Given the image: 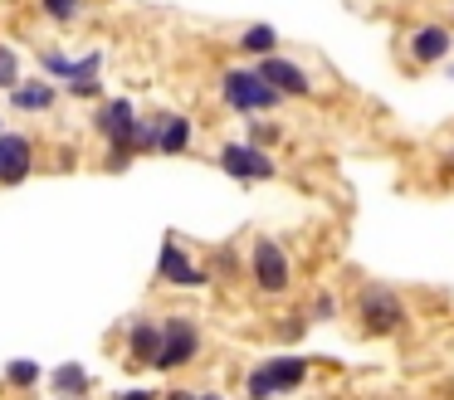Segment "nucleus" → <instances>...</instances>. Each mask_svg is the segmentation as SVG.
<instances>
[{"label": "nucleus", "mask_w": 454, "mask_h": 400, "mask_svg": "<svg viewBox=\"0 0 454 400\" xmlns=\"http://www.w3.org/2000/svg\"><path fill=\"white\" fill-rule=\"evenodd\" d=\"M356 318H362V327L372 332V337H391V332H401L405 308L386 283H366L362 298H356Z\"/></svg>", "instance_id": "1"}, {"label": "nucleus", "mask_w": 454, "mask_h": 400, "mask_svg": "<svg viewBox=\"0 0 454 400\" xmlns=\"http://www.w3.org/2000/svg\"><path fill=\"white\" fill-rule=\"evenodd\" d=\"M196 357H200V327L191 318H167V327H161V347H157V357H152V366L157 371H181V366H191Z\"/></svg>", "instance_id": "2"}, {"label": "nucleus", "mask_w": 454, "mask_h": 400, "mask_svg": "<svg viewBox=\"0 0 454 400\" xmlns=\"http://www.w3.org/2000/svg\"><path fill=\"white\" fill-rule=\"evenodd\" d=\"M225 103L235 113H264V107L278 103V88H269L259 78V68H230L225 74Z\"/></svg>", "instance_id": "3"}, {"label": "nucleus", "mask_w": 454, "mask_h": 400, "mask_svg": "<svg viewBox=\"0 0 454 400\" xmlns=\"http://www.w3.org/2000/svg\"><path fill=\"white\" fill-rule=\"evenodd\" d=\"M308 376V361L303 357H274L249 376V396H274V390H294L298 380Z\"/></svg>", "instance_id": "4"}, {"label": "nucleus", "mask_w": 454, "mask_h": 400, "mask_svg": "<svg viewBox=\"0 0 454 400\" xmlns=\"http://www.w3.org/2000/svg\"><path fill=\"white\" fill-rule=\"evenodd\" d=\"M220 166H225L235 181H269V176H274V161L259 152V142H230V146H220Z\"/></svg>", "instance_id": "5"}, {"label": "nucleus", "mask_w": 454, "mask_h": 400, "mask_svg": "<svg viewBox=\"0 0 454 400\" xmlns=\"http://www.w3.org/2000/svg\"><path fill=\"white\" fill-rule=\"evenodd\" d=\"M249 263H254V283L264 293H284L288 288V259H284V249H278L274 239H259L254 254H249Z\"/></svg>", "instance_id": "6"}, {"label": "nucleus", "mask_w": 454, "mask_h": 400, "mask_svg": "<svg viewBox=\"0 0 454 400\" xmlns=\"http://www.w3.org/2000/svg\"><path fill=\"white\" fill-rule=\"evenodd\" d=\"M157 278L161 283H176V288H200V283H206V273L186 259L181 239H167V244H161V259H157Z\"/></svg>", "instance_id": "7"}, {"label": "nucleus", "mask_w": 454, "mask_h": 400, "mask_svg": "<svg viewBox=\"0 0 454 400\" xmlns=\"http://www.w3.org/2000/svg\"><path fill=\"white\" fill-rule=\"evenodd\" d=\"M259 78H264L269 88H278V98H303V93H313V83H308L303 68L288 64V59H274V54H264V64H259Z\"/></svg>", "instance_id": "8"}, {"label": "nucleus", "mask_w": 454, "mask_h": 400, "mask_svg": "<svg viewBox=\"0 0 454 400\" xmlns=\"http://www.w3.org/2000/svg\"><path fill=\"white\" fill-rule=\"evenodd\" d=\"M30 166H35L30 142H25V137H15V132H0V181H5V185L25 181V176H30Z\"/></svg>", "instance_id": "9"}, {"label": "nucleus", "mask_w": 454, "mask_h": 400, "mask_svg": "<svg viewBox=\"0 0 454 400\" xmlns=\"http://www.w3.org/2000/svg\"><path fill=\"white\" fill-rule=\"evenodd\" d=\"M444 54H450V29L425 25V29L411 35V59H420V64H440Z\"/></svg>", "instance_id": "10"}, {"label": "nucleus", "mask_w": 454, "mask_h": 400, "mask_svg": "<svg viewBox=\"0 0 454 400\" xmlns=\"http://www.w3.org/2000/svg\"><path fill=\"white\" fill-rule=\"evenodd\" d=\"M191 146V117L171 113V117H157V152H186Z\"/></svg>", "instance_id": "11"}, {"label": "nucleus", "mask_w": 454, "mask_h": 400, "mask_svg": "<svg viewBox=\"0 0 454 400\" xmlns=\"http://www.w3.org/2000/svg\"><path fill=\"white\" fill-rule=\"evenodd\" d=\"M5 93H11V103L20 107V113H44V107H54L50 83H15V88H5Z\"/></svg>", "instance_id": "12"}, {"label": "nucleus", "mask_w": 454, "mask_h": 400, "mask_svg": "<svg viewBox=\"0 0 454 400\" xmlns=\"http://www.w3.org/2000/svg\"><path fill=\"white\" fill-rule=\"evenodd\" d=\"M157 347H161V327H152V322H137V327L128 332V351H132V361H147V366H152Z\"/></svg>", "instance_id": "13"}, {"label": "nucleus", "mask_w": 454, "mask_h": 400, "mask_svg": "<svg viewBox=\"0 0 454 400\" xmlns=\"http://www.w3.org/2000/svg\"><path fill=\"white\" fill-rule=\"evenodd\" d=\"M50 386L59 390V396H83L93 380H89V371H83V366H74V361H69V366H59V371L50 376Z\"/></svg>", "instance_id": "14"}, {"label": "nucleus", "mask_w": 454, "mask_h": 400, "mask_svg": "<svg viewBox=\"0 0 454 400\" xmlns=\"http://www.w3.org/2000/svg\"><path fill=\"white\" fill-rule=\"evenodd\" d=\"M274 44H278V35L269 25H254V29H245V35H239V49H245V54H259V59H264Z\"/></svg>", "instance_id": "15"}, {"label": "nucleus", "mask_w": 454, "mask_h": 400, "mask_svg": "<svg viewBox=\"0 0 454 400\" xmlns=\"http://www.w3.org/2000/svg\"><path fill=\"white\" fill-rule=\"evenodd\" d=\"M20 83V59H15V49L0 44V88H15Z\"/></svg>", "instance_id": "16"}, {"label": "nucleus", "mask_w": 454, "mask_h": 400, "mask_svg": "<svg viewBox=\"0 0 454 400\" xmlns=\"http://www.w3.org/2000/svg\"><path fill=\"white\" fill-rule=\"evenodd\" d=\"M5 380H11V386H35V380H40V366H35V361H11Z\"/></svg>", "instance_id": "17"}, {"label": "nucleus", "mask_w": 454, "mask_h": 400, "mask_svg": "<svg viewBox=\"0 0 454 400\" xmlns=\"http://www.w3.org/2000/svg\"><path fill=\"white\" fill-rule=\"evenodd\" d=\"M40 64H44V74H59V78H74V59L54 54V49H50V54L40 59Z\"/></svg>", "instance_id": "18"}, {"label": "nucleus", "mask_w": 454, "mask_h": 400, "mask_svg": "<svg viewBox=\"0 0 454 400\" xmlns=\"http://www.w3.org/2000/svg\"><path fill=\"white\" fill-rule=\"evenodd\" d=\"M69 93H74V98H98V74H79V78H69Z\"/></svg>", "instance_id": "19"}, {"label": "nucleus", "mask_w": 454, "mask_h": 400, "mask_svg": "<svg viewBox=\"0 0 454 400\" xmlns=\"http://www.w3.org/2000/svg\"><path fill=\"white\" fill-rule=\"evenodd\" d=\"M74 10H79V0H44V15L54 20H74Z\"/></svg>", "instance_id": "20"}, {"label": "nucleus", "mask_w": 454, "mask_h": 400, "mask_svg": "<svg viewBox=\"0 0 454 400\" xmlns=\"http://www.w3.org/2000/svg\"><path fill=\"white\" fill-rule=\"evenodd\" d=\"M249 137H254V142H274V127H269V122H254V132H249Z\"/></svg>", "instance_id": "21"}, {"label": "nucleus", "mask_w": 454, "mask_h": 400, "mask_svg": "<svg viewBox=\"0 0 454 400\" xmlns=\"http://www.w3.org/2000/svg\"><path fill=\"white\" fill-rule=\"evenodd\" d=\"M313 312H317V318H333V312H337V302H333V298H327V293H323V298H317V308H313Z\"/></svg>", "instance_id": "22"}, {"label": "nucleus", "mask_w": 454, "mask_h": 400, "mask_svg": "<svg viewBox=\"0 0 454 400\" xmlns=\"http://www.w3.org/2000/svg\"><path fill=\"white\" fill-rule=\"evenodd\" d=\"M450 161H454V156H450Z\"/></svg>", "instance_id": "23"}]
</instances>
